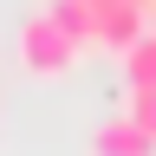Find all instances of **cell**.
<instances>
[{
    "label": "cell",
    "instance_id": "6da1fadb",
    "mask_svg": "<svg viewBox=\"0 0 156 156\" xmlns=\"http://www.w3.org/2000/svg\"><path fill=\"white\" fill-rule=\"evenodd\" d=\"M78 52H85V39H78L52 7H39L26 26H20V65H26L33 78H58V72H72Z\"/></svg>",
    "mask_w": 156,
    "mask_h": 156
},
{
    "label": "cell",
    "instance_id": "7a4b0ae2",
    "mask_svg": "<svg viewBox=\"0 0 156 156\" xmlns=\"http://www.w3.org/2000/svg\"><path fill=\"white\" fill-rule=\"evenodd\" d=\"M91 156H156V143L130 124V117H111V124L91 130Z\"/></svg>",
    "mask_w": 156,
    "mask_h": 156
},
{
    "label": "cell",
    "instance_id": "3957f363",
    "mask_svg": "<svg viewBox=\"0 0 156 156\" xmlns=\"http://www.w3.org/2000/svg\"><path fill=\"white\" fill-rule=\"evenodd\" d=\"M124 58V78H130V91H143V85H156V26H143L130 39V52H117Z\"/></svg>",
    "mask_w": 156,
    "mask_h": 156
},
{
    "label": "cell",
    "instance_id": "277c9868",
    "mask_svg": "<svg viewBox=\"0 0 156 156\" xmlns=\"http://www.w3.org/2000/svg\"><path fill=\"white\" fill-rule=\"evenodd\" d=\"M124 117H130V124H136V130H143L150 143H156V85H143V91H130V111H124Z\"/></svg>",
    "mask_w": 156,
    "mask_h": 156
},
{
    "label": "cell",
    "instance_id": "5b68a950",
    "mask_svg": "<svg viewBox=\"0 0 156 156\" xmlns=\"http://www.w3.org/2000/svg\"><path fill=\"white\" fill-rule=\"evenodd\" d=\"M143 7H156V0H143Z\"/></svg>",
    "mask_w": 156,
    "mask_h": 156
}]
</instances>
